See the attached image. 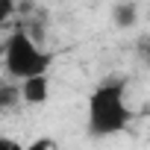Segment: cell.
Instances as JSON below:
<instances>
[{"label": "cell", "instance_id": "obj_1", "mask_svg": "<svg viewBox=\"0 0 150 150\" xmlns=\"http://www.w3.org/2000/svg\"><path fill=\"white\" fill-rule=\"evenodd\" d=\"M132 121V109L127 103V83L124 80H103L88 94V135L91 138H109L127 129Z\"/></svg>", "mask_w": 150, "mask_h": 150}, {"label": "cell", "instance_id": "obj_2", "mask_svg": "<svg viewBox=\"0 0 150 150\" xmlns=\"http://www.w3.org/2000/svg\"><path fill=\"white\" fill-rule=\"evenodd\" d=\"M50 62H53V53L38 47L21 27H15L3 41V71L9 80L24 83L33 77H47Z\"/></svg>", "mask_w": 150, "mask_h": 150}, {"label": "cell", "instance_id": "obj_3", "mask_svg": "<svg viewBox=\"0 0 150 150\" xmlns=\"http://www.w3.org/2000/svg\"><path fill=\"white\" fill-rule=\"evenodd\" d=\"M18 94H21L24 103H30V106H41V103H47V97H50V80H47V77L24 80V83L18 86Z\"/></svg>", "mask_w": 150, "mask_h": 150}, {"label": "cell", "instance_id": "obj_4", "mask_svg": "<svg viewBox=\"0 0 150 150\" xmlns=\"http://www.w3.org/2000/svg\"><path fill=\"white\" fill-rule=\"evenodd\" d=\"M112 24L115 27H135L138 24V3H132V0L115 3L112 6Z\"/></svg>", "mask_w": 150, "mask_h": 150}, {"label": "cell", "instance_id": "obj_5", "mask_svg": "<svg viewBox=\"0 0 150 150\" xmlns=\"http://www.w3.org/2000/svg\"><path fill=\"white\" fill-rule=\"evenodd\" d=\"M21 103V94H18V86L15 83H0V109H12Z\"/></svg>", "mask_w": 150, "mask_h": 150}, {"label": "cell", "instance_id": "obj_6", "mask_svg": "<svg viewBox=\"0 0 150 150\" xmlns=\"http://www.w3.org/2000/svg\"><path fill=\"white\" fill-rule=\"evenodd\" d=\"M15 9H18V6L12 3V0H0V27H3V24L15 15Z\"/></svg>", "mask_w": 150, "mask_h": 150}, {"label": "cell", "instance_id": "obj_7", "mask_svg": "<svg viewBox=\"0 0 150 150\" xmlns=\"http://www.w3.org/2000/svg\"><path fill=\"white\" fill-rule=\"evenodd\" d=\"M24 150H56V144H53V138H47V135H41V138H35L33 144H27Z\"/></svg>", "mask_w": 150, "mask_h": 150}, {"label": "cell", "instance_id": "obj_8", "mask_svg": "<svg viewBox=\"0 0 150 150\" xmlns=\"http://www.w3.org/2000/svg\"><path fill=\"white\" fill-rule=\"evenodd\" d=\"M0 150H24V144L18 138H9V135H0Z\"/></svg>", "mask_w": 150, "mask_h": 150}]
</instances>
